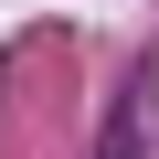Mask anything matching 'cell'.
<instances>
[{
	"label": "cell",
	"mask_w": 159,
	"mask_h": 159,
	"mask_svg": "<svg viewBox=\"0 0 159 159\" xmlns=\"http://www.w3.org/2000/svg\"><path fill=\"white\" fill-rule=\"evenodd\" d=\"M138 138H148V64L127 74V96H117V127H106V148H96V159H138Z\"/></svg>",
	"instance_id": "obj_1"
}]
</instances>
